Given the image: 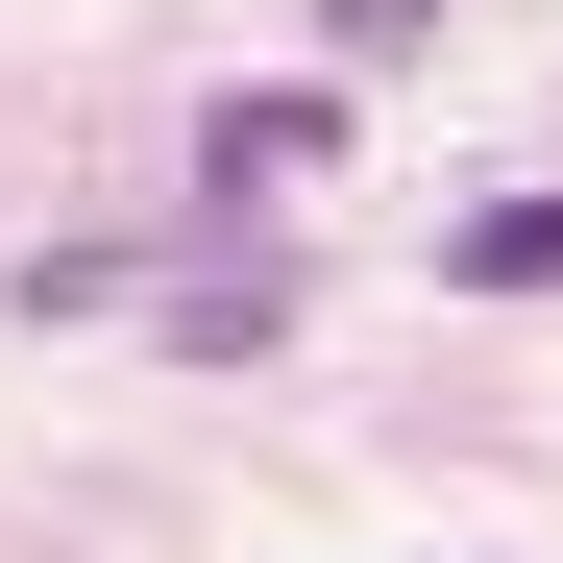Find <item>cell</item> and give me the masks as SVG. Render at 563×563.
Listing matches in <instances>:
<instances>
[{"label":"cell","instance_id":"1","mask_svg":"<svg viewBox=\"0 0 563 563\" xmlns=\"http://www.w3.org/2000/svg\"><path fill=\"white\" fill-rule=\"evenodd\" d=\"M441 295H563V197H490V221H441Z\"/></svg>","mask_w":563,"mask_h":563},{"label":"cell","instance_id":"2","mask_svg":"<svg viewBox=\"0 0 563 563\" xmlns=\"http://www.w3.org/2000/svg\"><path fill=\"white\" fill-rule=\"evenodd\" d=\"M319 25H343V49H393V25H417V0H319Z\"/></svg>","mask_w":563,"mask_h":563}]
</instances>
